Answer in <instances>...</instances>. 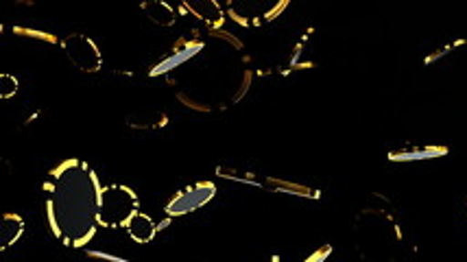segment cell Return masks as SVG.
Listing matches in <instances>:
<instances>
[{
  "label": "cell",
  "instance_id": "9c48e42d",
  "mask_svg": "<svg viewBox=\"0 0 467 262\" xmlns=\"http://www.w3.org/2000/svg\"><path fill=\"white\" fill-rule=\"evenodd\" d=\"M127 232H130L131 241L136 243H151L155 238V232H158V227H155V223L151 216L142 215V212H138L136 216L130 221V225H127Z\"/></svg>",
  "mask_w": 467,
  "mask_h": 262
},
{
  "label": "cell",
  "instance_id": "5b68a950",
  "mask_svg": "<svg viewBox=\"0 0 467 262\" xmlns=\"http://www.w3.org/2000/svg\"><path fill=\"white\" fill-rule=\"evenodd\" d=\"M214 193H216V186L213 182L192 183V186L183 188V191H180L173 199H171L169 205H166V215L182 216V215H188V212L203 208L205 204L213 202Z\"/></svg>",
  "mask_w": 467,
  "mask_h": 262
},
{
  "label": "cell",
  "instance_id": "277c9868",
  "mask_svg": "<svg viewBox=\"0 0 467 262\" xmlns=\"http://www.w3.org/2000/svg\"><path fill=\"white\" fill-rule=\"evenodd\" d=\"M61 48H64L66 58L70 59V64L81 72H97L101 70L103 58L99 47L94 44L88 36L81 33H72V36L61 40Z\"/></svg>",
  "mask_w": 467,
  "mask_h": 262
},
{
  "label": "cell",
  "instance_id": "52a82bcc",
  "mask_svg": "<svg viewBox=\"0 0 467 262\" xmlns=\"http://www.w3.org/2000/svg\"><path fill=\"white\" fill-rule=\"evenodd\" d=\"M125 122L130 130H136V131H158L169 125V116H166L164 111L153 110V108L131 110L127 111Z\"/></svg>",
  "mask_w": 467,
  "mask_h": 262
},
{
  "label": "cell",
  "instance_id": "4fadbf2b",
  "mask_svg": "<svg viewBox=\"0 0 467 262\" xmlns=\"http://www.w3.org/2000/svg\"><path fill=\"white\" fill-rule=\"evenodd\" d=\"M18 92V79L14 75H0V97L11 99Z\"/></svg>",
  "mask_w": 467,
  "mask_h": 262
},
{
  "label": "cell",
  "instance_id": "8fae6325",
  "mask_svg": "<svg viewBox=\"0 0 467 262\" xmlns=\"http://www.w3.org/2000/svg\"><path fill=\"white\" fill-rule=\"evenodd\" d=\"M142 11L147 14V18L153 22V25L158 26H173L175 20H177V14L175 9L171 7L169 3H160V0H153V3H144L142 5Z\"/></svg>",
  "mask_w": 467,
  "mask_h": 262
},
{
  "label": "cell",
  "instance_id": "7a4b0ae2",
  "mask_svg": "<svg viewBox=\"0 0 467 262\" xmlns=\"http://www.w3.org/2000/svg\"><path fill=\"white\" fill-rule=\"evenodd\" d=\"M352 238L363 262H398L407 249V234L396 205L380 194H371L354 215Z\"/></svg>",
  "mask_w": 467,
  "mask_h": 262
},
{
  "label": "cell",
  "instance_id": "30bf717a",
  "mask_svg": "<svg viewBox=\"0 0 467 262\" xmlns=\"http://www.w3.org/2000/svg\"><path fill=\"white\" fill-rule=\"evenodd\" d=\"M25 232V221H22L20 215H14V212H7L3 216V225H0V249H9Z\"/></svg>",
  "mask_w": 467,
  "mask_h": 262
},
{
  "label": "cell",
  "instance_id": "7c38bea8",
  "mask_svg": "<svg viewBox=\"0 0 467 262\" xmlns=\"http://www.w3.org/2000/svg\"><path fill=\"white\" fill-rule=\"evenodd\" d=\"M437 153H446V149H431V147H409V149H400V152L389 153L391 160H421V158H432Z\"/></svg>",
  "mask_w": 467,
  "mask_h": 262
},
{
  "label": "cell",
  "instance_id": "ba28073f",
  "mask_svg": "<svg viewBox=\"0 0 467 262\" xmlns=\"http://www.w3.org/2000/svg\"><path fill=\"white\" fill-rule=\"evenodd\" d=\"M183 14H191L199 22H205L208 26H221L225 22V14L214 0H186L182 3Z\"/></svg>",
  "mask_w": 467,
  "mask_h": 262
},
{
  "label": "cell",
  "instance_id": "6da1fadb",
  "mask_svg": "<svg viewBox=\"0 0 467 262\" xmlns=\"http://www.w3.org/2000/svg\"><path fill=\"white\" fill-rule=\"evenodd\" d=\"M101 191L97 173L83 160H66L44 182L47 219L53 236L66 247H83L97 232Z\"/></svg>",
  "mask_w": 467,
  "mask_h": 262
},
{
  "label": "cell",
  "instance_id": "8992f818",
  "mask_svg": "<svg viewBox=\"0 0 467 262\" xmlns=\"http://www.w3.org/2000/svg\"><path fill=\"white\" fill-rule=\"evenodd\" d=\"M216 173H219L221 177H225V180L258 183V186L271 188V191H275V193L299 194V197H319V193L310 191V188H306V186H297V183H286V182H280V180H275V182H263V180H258V177H254V173L236 171V169H230V166H219V169H216Z\"/></svg>",
  "mask_w": 467,
  "mask_h": 262
},
{
  "label": "cell",
  "instance_id": "3957f363",
  "mask_svg": "<svg viewBox=\"0 0 467 262\" xmlns=\"http://www.w3.org/2000/svg\"><path fill=\"white\" fill-rule=\"evenodd\" d=\"M138 215V197L131 188L112 183L101 191V202H99V225L105 230H119L127 227L133 216Z\"/></svg>",
  "mask_w": 467,
  "mask_h": 262
}]
</instances>
